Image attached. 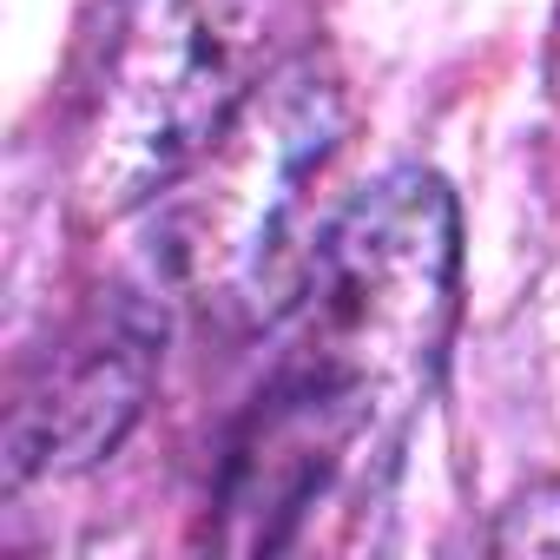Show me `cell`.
I'll return each mask as SVG.
<instances>
[{
  "label": "cell",
  "instance_id": "277c9868",
  "mask_svg": "<svg viewBox=\"0 0 560 560\" xmlns=\"http://www.w3.org/2000/svg\"><path fill=\"white\" fill-rule=\"evenodd\" d=\"M159 317L139 298L93 304L60 350L21 383L8 416V488H27L34 475L86 468L119 448V435L139 422L152 370H159Z\"/></svg>",
  "mask_w": 560,
  "mask_h": 560
},
{
  "label": "cell",
  "instance_id": "6da1fadb",
  "mask_svg": "<svg viewBox=\"0 0 560 560\" xmlns=\"http://www.w3.org/2000/svg\"><path fill=\"white\" fill-rule=\"evenodd\" d=\"M462 224L435 172H389L304 250L264 383L224 448L218 547H291L383 481L455 330Z\"/></svg>",
  "mask_w": 560,
  "mask_h": 560
},
{
  "label": "cell",
  "instance_id": "7a4b0ae2",
  "mask_svg": "<svg viewBox=\"0 0 560 560\" xmlns=\"http://www.w3.org/2000/svg\"><path fill=\"white\" fill-rule=\"evenodd\" d=\"M304 21L311 0H113L67 139L80 218L172 191L298 60Z\"/></svg>",
  "mask_w": 560,
  "mask_h": 560
},
{
  "label": "cell",
  "instance_id": "5b68a950",
  "mask_svg": "<svg viewBox=\"0 0 560 560\" xmlns=\"http://www.w3.org/2000/svg\"><path fill=\"white\" fill-rule=\"evenodd\" d=\"M488 547H494V553H560V481L521 488V494L501 508Z\"/></svg>",
  "mask_w": 560,
  "mask_h": 560
},
{
  "label": "cell",
  "instance_id": "3957f363",
  "mask_svg": "<svg viewBox=\"0 0 560 560\" xmlns=\"http://www.w3.org/2000/svg\"><path fill=\"white\" fill-rule=\"evenodd\" d=\"M337 132L343 93L311 54H298L172 185L185 191L172 218V270L205 311H250L277 291V250L304 185L337 152Z\"/></svg>",
  "mask_w": 560,
  "mask_h": 560
}]
</instances>
